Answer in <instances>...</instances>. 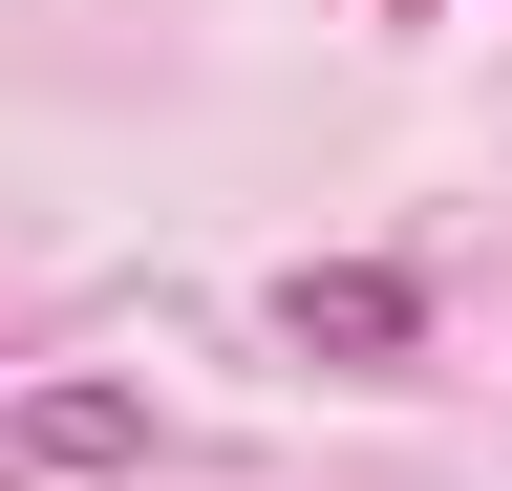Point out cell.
Masks as SVG:
<instances>
[{
  "label": "cell",
  "mask_w": 512,
  "mask_h": 491,
  "mask_svg": "<svg viewBox=\"0 0 512 491\" xmlns=\"http://www.w3.org/2000/svg\"><path fill=\"white\" fill-rule=\"evenodd\" d=\"M278 342L384 385V363H427V278H384V257H299V278H278Z\"/></svg>",
  "instance_id": "cell-1"
},
{
  "label": "cell",
  "mask_w": 512,
  "mask_h": 491,
  "mask_svg": "<svg viewBox=\"0 0 512 491\" xmlns=\"http://www.w3.org/2000/svg\"><path fill=\"white\" fill-rule=\"evenodd\" d=\"M86 470H150V385H22L0 406V491H86Z\"/></svg>",
  "instance_id": "cell-2"
}]
</instances>
